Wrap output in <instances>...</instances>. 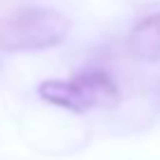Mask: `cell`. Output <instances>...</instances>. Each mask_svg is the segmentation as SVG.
I'll list each match as a JSON object with an SVG mask.
<instances>
[{
  "instance_id": "obj_2",
  "label": "cell",
  "mask_w": 160,
  "mask_h": 160,
  "mask_svg": "<svg viewBox=\"0 0 160 160\" xmlns=\"http://www.w3.org/2000/svg\"><path fill=\"white\" fill-rule=\"evenodd\" d=\"M42 101L71 113H87L92 108H111L120 101L118 85L106 71L90 68L71 80H45L38 87Z\"/></svg>"
},
{
  "instance_id": "obj_3",
  "label": "cell",
  "mask_w": 160,
  "mask_h": 160,
  "mask_svg": "<svg viewBox=\"0 0 160 160\" xmlns=\"http://www.w3.org/2000/svg\"><path fill=\"white\" fill-rule=\"evenodd\" d=\"M130 52L141 61L160 59V10L146 17L130 33Z\"/></svg>"
},
{
  "instance_id": "obj_1",
  "label": "cell",
  "mask_w": 160,
  "mask_h": 160,
  "mask_svg": "<svg viewBox=\"0 0 160 160\" xmlns=\"http://www.w3.org/2000/svg\"><path fill=\"white\" fill-rule=\"evenodd\" d=\"M68 19L52 7L26 5L0 19L2 52H40L59 47L68 38Z\"/></svg>"
},
{
  "instance_id": "obj_4",
  "label": "cell",
  "mask_w": 160,
  "mask_h": 160,
  "mask_svg": "<svg viewBox=\"0 0 160 160\" xmlns=\"http://www.w3.org/2000/svg\"><path fill=\"white\" fill-rule=\"evenodd\" d=\"M0 68H2V64H0Z\"/></svg>"
}]
</instances>
